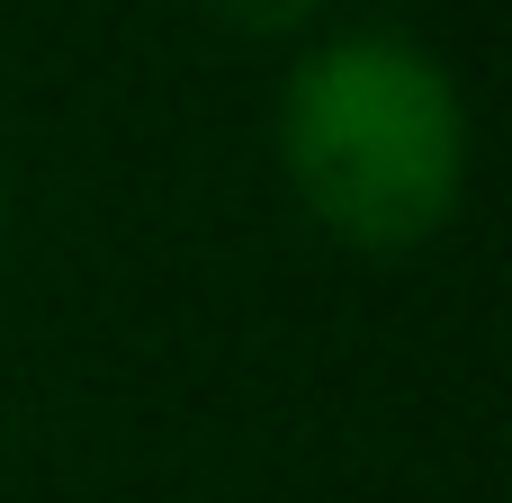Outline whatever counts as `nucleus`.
Wrapping results in <instances>:
<instances>
[{"mask_svg":"<svg viewBox=\"0 0 512 503\" xmlns=\"http://www.w3.org/2000/svg\"><path fill=\"white\" fill-rule=\"evenodd\" d=\"M288 198L342 252H423L459 225L477 171V117L459 72L405 27L315 36L270 108Z\"/></svg>","mask_w":512,"mask_h":503,"instance_id":"f257e3e1","label":"nucleus"},{"mask_svg":"<svg viewBox=\"0 0 512 503\" xmlns=\"http://www.w3.org/2000/svg\"><path fill=\"white\" fill-rule=\"evenodd\" d=\"M225 27H243V36H297L324 0H207Z\"/></svg>","mask_w":512,"mask_h":503,"instance_id":"f03ea898","label":"nucleus"},{"mask_svg":"<svg viewBox=\"0 0 512 503\" xmlns=\"http://www.w3.org/2000/svg\"><path fill=\"white\" fill-rule=\"evenodd\" d=\"M0 243H9V180H0Z\"/></svg>","mask_w":512,"mask_h":503,"instance_id":"7ed1b4c3","label":"nucleus"}]
</instances>
